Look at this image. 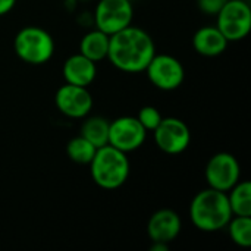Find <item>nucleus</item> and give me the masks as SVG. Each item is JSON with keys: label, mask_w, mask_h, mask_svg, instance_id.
I'll return each mask as SVG.
<instances>
[{"label": "nucleus", "mask_w": 251, "mask_h": 251, "mask_svg": "<svg viewBox=\"0 0 251 251\" xmlns=\"http://www.w3.org/2000/svg\"><path fill=\"white\" fill-rule=\"evenodd\" d=\"M154 54L156 46L151 35L140 26L129 25L110 35L107 59L121 72H144Z\"/></svg>", "instance_id": "obj_1"}, {"label": "nucleus", "mask_w": 251, "mask_h": 251, "mask_svg": "<svg viewBox=\"0 0 251 251\" xmlns=\"http://www.w3.org/2000/svg\"><path fill=\"white\" fill-rule=\"evenodd\" d=\"M188 215L191 224L201 232L222 231L234 216L226 193L210 187L193 197Z\"/></svg>", "instance_id": "obj_2"}, {"label": "nucleus", "mask_w": 251, "mask_h": 251, "mask_svg": "<svg viewBox=\"0 0 251 251\" xmlns=\"http://www.w3.org/2000/svg\"><path fill=\"white\" fill-rule=\"evenodd\" d=\"M88 165L93 182L103 190H118L128 181L129 159L110 144L99 147Z\"/></svg>", "instance_id": "obj_3"}, {"label": "nucleus", "mask_w": 251, "mask_h": 251, "mask_svg": "<svg viewBox=\"0 0 251 251\" xmlns=\"http://www.w3.org/2000/svg\"><path fill=\"white\" fill-rule=\"evenodd\" d=\"M54 40L51 34L40 26H24L13 38V50L16 56L32 66L47 63L54 54Z\"/></svg>", "instance_id": "obj_4"}, {"label": "nucleus", "mask_w": 251, "mask_h": 251, "mask_svg": "<svg viewBox=\"0 0 251 251\" xmlns=\"http://www.w3.org/2000/svg\"><path fill=\"white\" fill-rule=\"evenodd\" d=\"M216 26L228 40L237 43L251 31V7L246 0H228L216 15Z\"/></svg>", "instance_id": "obj_5"}, {"label": "nucleus", "mask_w": 251, "mask_h": 251, "mask_svg": "<svg viewBox=\"0 0 251 251\" xmlns=\"http://www.w3.org/2000/svg\"><path fill=\"white\" fill-rule=\"evenodd\" d=\"M132 0H99L93 13L94 26L107 35L132 25Z\"/></svg>", "instance_id": "obj_6"}, {"label": "nucleus", "mask_w": 251, "mask_h": 251, "mask_svg": "<svg viewBox=\"0 0 251 251\" xmlns=\"http://www.w3.org/2000/svg\"><path fill=\"white\" fill-rule=\"evenodd\" d=\"M149 81L162 91L178 90L185 79V69L175 56L156 53L144 69Z\"/></svg>", "instance_id": "obj_7"}, {"label": "nucleus", "mask_w": 251, "mask_h": 251, "mask_svg": "<svg viewBox=\"0 0 251 251\" xmlns=\"http://www.w3.org/2000/svg\"><path fill=\"white\" fill-rule=\"evenodd\" d=\"M204 178L207 187L228 193L241 179V165L238 159L228 151L216 153L206 163Z\"/></svg>", "instance_id": "obj_8"}, {"label": "nucleus", "mask_w": 251, "mask_h": 251, "mask_svg": "<svg viewBox=\"0 0 251 251\" xmlns=\"http://www.w3.org/2000/svg\"><path fill=\"white\" fill-rule=\"evenodd\" d=\"M153 138L163 153L176 156L190 147L191 131L188 125L178 118H163L153 131Z\"/></svg>", "instance_id": "obj_9"}, {"label": "nucleus", "mask_w": 251, "mask_h": 251, "mask_svg": "<svg viewBox=\"0 0 251 251\" xmlns=\"http://www.w3.org/2000/svg\"><path fill=\"white\" fill-rule=\"evenodd\" d=\"M146 138L147 131L137 116H119L109 124V144L124 153L138 150Z\"/></svg>", "instance_id": "obj_10"}, {"label": "nucleus", "mask_w": 251, "mask_h": 251, "mask_svg": "<svg viewBox=\"0 0 251 251\" xmlns=\"http://www.w3.org/2000/svg\"><path fill=\"white\" fill-rule=\"evenodd\" d=\"M57 110L69 119H84L93 109V96L87 87L65 82L54 94Z\"/></svg>", "instance_id": "obj_11"}, {"label": "nucleus", "mask_w": 251, "mask_h": 251, "mask_svg": "<svg viewBox=\"0 0 251 251\" xmlns=\"http://www.w3.org/2000/svg\"><path fill=\"white\" fill-rule=\"evenodd\" d=\"M181 229L182 221L172 209H160L154 212L147 222V235L151 243L171 244L178 238Z\"/></svg>", "instance_id": "obj_12"}, {"label": "nucleus", "mask_w": 251, "mask_h": 251, "mask_svg": "<svg viewBox=\"0 0 251 251\" xmlns=\"http://www.w3.org/2000/svg\"><path fill=\"white\" fill-rule=\"evenodd\" d=\"M65 82L79 87H88L97 76V63L81 53L69 56L62 68Z\"/></svg>", "instance_id": "obj_13"}, {"label": "nucleus", "mask_w": 251, "mask_h": 251, "mask_svg": "<svg viewBox=\"0 0 251 251\" xmlns=\"http://www.w3.org/2000/svg\"><path fill=\"white\" fill-rule=\"evenodd\" d=\"M228 40L216 25H206L199 28L193 35L194 50L204 57L221 56L228 49Z\"/></svg>", "instance_id": "obj_14"}, {"label": "nucleus", "mask_w": 251, "mask_h": 251, "mask_svg": "<svg viewBox=\"0 0 251 251\" xmlns=\"http://www.w3.org/2000/svg\"><path fill=\"white\" fill-rule=\"evenodd\" d=\"M109 40H110V35L94 28L82 35V38L79 41V53L84 54L85 57H88L90 60L99 63V62L107 59Z\"/></svg>", "instance_id": "obj_15"}, {"label": "nucleus", "mask_w": 251, "mask_h": 251, "mask_svg": "<svg viewBox=\"0 0 251 251\" xmlns=\"http://www.w3.org/2000/svg\"><path fill=\"white\" fill-rule=\"evenodd\" d=\"M109 121L103 116H85L81 125V132L96 149L109 144Z\"/></svg>", "instance_id": "obj_16"}, {"label": "nucleus", "mask_w": 251, "mask_h": 251, "mask_svg": "<svg viewBox=\"0 0 251 251\" xmlns=\"http://www.w3.org/2000/svg\"><path fill=\"white\" fill-rule=\"evenodd\" d=\"M228 201L234 216H251L250 181H238L228 193Z\"/></svg>", "instance_id": "obj_17"}, {"label": "nucleus", "mask_w": 251, "mask_h": 251, "mask_svg": "<svg viewBox=\"0 0 251 251\" xmlns=\"http://www.w3.org/2000/svg\"><path fill=\"white\" fill-rule=\"evenodd\" d=\"M229 238L241 249L251 246V216H232L226 225Z\"/></svg>", "instance_id": "obj_18"}, {"label": "nucleus", "mask_w": 251, "mask_h": 251, "mask_svg": "<svg viewBox=\"0 0 251 251\" xmlns=\"http://www.w3.org/2000/svg\"><path fill=\"white\" fill-rule=\"evenodd\" d=\"M96 147L82 135L74 137L66 144V154L68 157L78 163V165H88L96 153Z\"/></svg>", "instance_id": "obj_19"}, {"label": "nucleus", "mask_w": 251, "mask_h": 251, "mask_svg": "<svg viewBox=\"0 0 251 251\" xmlns=\"http://www.w3.org/2000/svg\"><path fill=\"white\" fill-rule=\"evenodd\" d=\"M137 119L144 126V129L147 132L149 131L153 132L157 128V125L160 124V121L163 119V116H162V113L159 112L157 107H154V106H144V107L140 109V112L137 115Z\"/></svg>", "instance_id": "obj_20"}, {"label": "nucleus", "mask_w": 251, "mask_h": 251, "mask_svg": "<svg viewBox=\"0 0 251 251\" xmlns=\"http://www.w3.org/2000/svg\"><path fill=\"white\" fill-rule=\"evenodd\" d=\"M226 1L228 0H197V6L203 13L216 16Z\"/></svg>", "instance_id": "obj_21"}, {"label": "nucleus", "mask_w": 251, "mask_h": 251, "mask_svg": "<svg viewBox=\"0 0 251 251\" xmlns=\"http://www.w3.org/2000/svg\"><path fill=\"white\" fill-rule=\"evenodd\" d=\"M16 4V0H0V16L7 15Z\"/></svg>", "instance_id": "obj_22"}, {"label": "nucleus", "mask_w": 251, "mask_h": 251, "mask_svg": "<svg viewBox=\"0 0 251 251\" xmlns=\"http://www.w3.org/2000/svg\"><path fill=\"white\" fill-rule=\"evenodd\" d=\"M169 244H165V243H151V247L150 251H168Z\"/></svg>", "instance_id": "obj_23"}]
</instances>
